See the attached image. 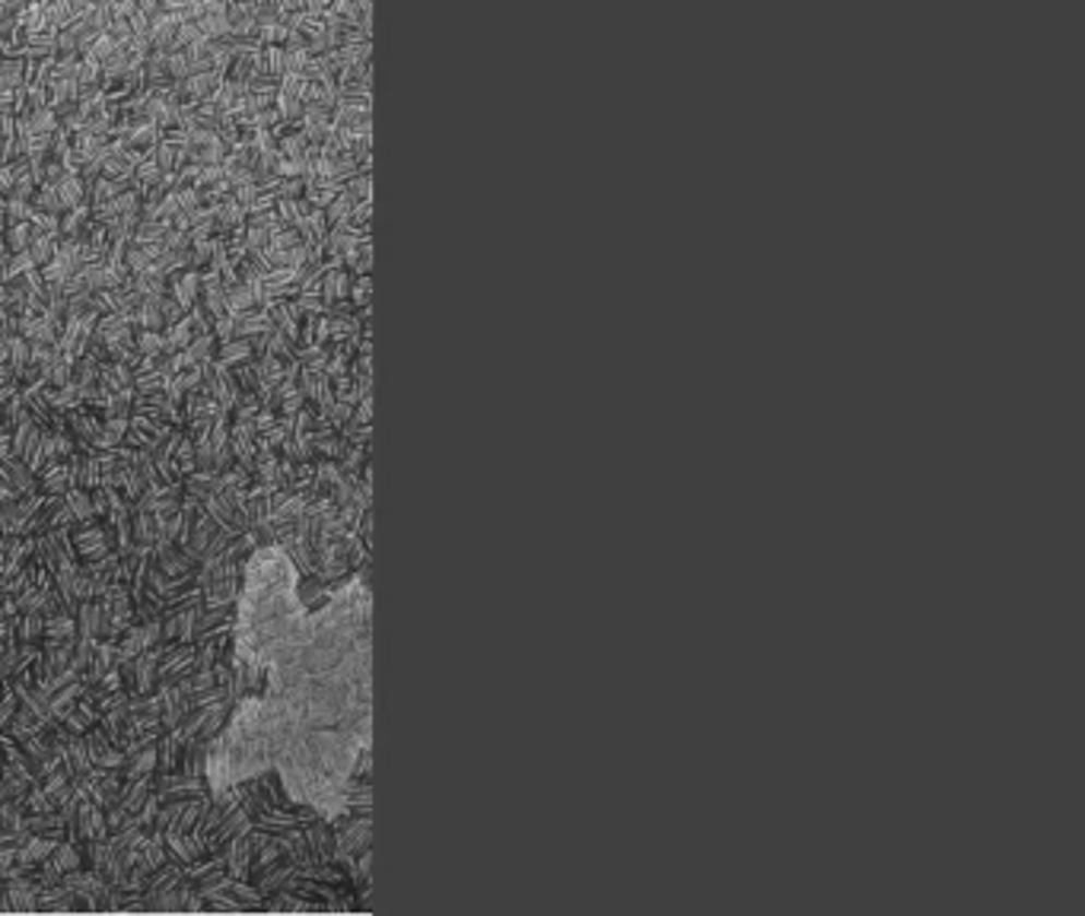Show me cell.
I'll return each mask as SVG.
<instances>
[{
    "label": "cell",
    "mask_w": 1085,
    "mask_h": 916,
    "mask_svg": "<svg viewBox=\"0 0 1085 916\" xmlns=\"http://www.w3.org/2000/svg\"><path fill=\"white\" fill-rule=\"evenodd\" d=\"M211 427H214L211 417H191L186 424V437H191V440H204V437H211Z\"/></svg>",
    "instance_id": "cell-25"
},
{
    "label": "cell",
    "mask_w": 1085,
    "mask_h": 916,
    "mask_svg": "<svg viewBox=\"0 0 1085 916\" xmlns=\"http://www.w3.org/2000/svg\"><path fill=\"white\" fill-rule=\"evenodd\" d=\"M156 811H159V799H156V793H151L147 796V802L141 806V811H138V824L151 834L153 831V824H156Z\"/></svg>",
    "instance_id": "cell-23"
},
{
    "label": "cell",
    "mask_w": 1085,
    "mask_h": 916,
    "mask_svg": "<svg viewBox=\"0 0 1085 916\" xmlns=\"http://www.w3.org/2000/svg\"><path fill=\"white\" fill-rule=\"evenodd\" d=\"M141 347H144V354H151V357H153V354L159 350V337H153V334H144V337H141Z\"/></svg>",
    "instance_id": "cell-30"
},
{
    "label": "cell",
    "mask_w": 1085,
    "mask_h": 916,
    "mask_svg": "<svg viewBox=\"0 0 1085 916\" xmlns=\"http://www.w3.org/2000/svg\"><path fill=\"white\" fill-rule=\"evenodd\" d=\"M96 643H99V640H80V637H76L74 659H71V665L76 668V675H83V671H86V665H90L93 653H96Z\"/></svg>",
    "instance_id": "cell-21"
},
{
    "label": "cell",
    "mask_w": 1085,
    "mask_h": 916,
    "mask_svg": "<svg viewBox=\"0 0 1085 916\" xmlns=\"http://www.w3.org/2000/svg\"><path fill=\"white\" fill-rule=\"evenodd\" d=\"M179 344H188V331L179 329V334L172 337V347H179Z\"/></svg>",
    "instance_id": "cell-33"
},
{
    "label": "cell",
    "mask_w": 1085,
    "mask_h": 916,
    "mask_svg": "<svg viewBox=\"0 0 1085 916\" xmlns=\"http://www.w3.org/2000/svg\"><path fill=\"white\" fill-rule=\"evenodd\" d=\"M249 350H252L249 344H233V347H226L224 354H220V357H224L220 367H242V360L249 357Z\"/></svg>",
    "instance_id": "cell-26"
},
{
    "label": "cell",
    "mask_w": 1085,
    "mask_h": 916,
    "mask_svg": "<svg viewBox=\"0 0 1085 916\" xmlns=\"http://www.w3.org/2000/svg\"><path fill=\"white\" fill-rule=\"evenodd\" d=\"M3 475H7V484L23 497V493H36L38 490V480H36V475L26 468V462L23 459H13V455H7L3 459Z\"/></svg>",
    "instance_id": "cell-6"
},
{
    "label": "cell",
    "mask_w": 1085,
    "mask_h": 916,
    "mask_svg": "<svg viewBox=\"0 0 1085 916\" xmlns=\"http://www.w3.org/2000/svg\"><path fill=\"white\" fill-rule=\"evenodd\" d=\"M10 455V430L7 427H0V462Z\"/></svg>",
    "instance_id": "cell-31"
},
{
    "label": "cell",
    "mask_w": 1085,
    "mask_h": 916,
    "mask_svg": "<svg viewBox=\"0 0 1085 916\" xmlns=\"http://www.w3.org/2000/svg\"><path fill=\"white\" fill-rule=\"evenodd\" d=\"M48 859H51V866H55L61 876H68V872H74V869H83V853H80V843L61 841L58 846H55V853H51Z\"/></svg>",
    "instance_id": "cell-10"
},
{
    "label": "cell",
    "mask_w": 1085,
    "mask_h": 916,
    "mask_svg": "<svg viewBox=\"0 0 1085 916\" xmlns=\"http://www.w3.org/2000/svg\"><path fill=\"white\" fill-rule=\"evenodd\" d=\"M3 891L13 904V911H38V884L29 876L3 881Z\"/></svg>",
    "instance_id": "cell-5"
},
{
    "label": "cell",
    "mask_w": 1085,
    "mask_h": 916,
    "mask_svg": "<svg viewBox=\"0 0 1085 916\" xmlns=\"http://www.w3.org/2000/svg\"><path fill=\"white\" fill-rule=\"evenodd\" d=\"M134 814H128L124 808L121 806H112V808H106V828H109V834H115V831H121L128 821H131Z\"/></svg>",
    "instance_id": "cell-27"
},
{
    "label": "cell",
    "mask_w": 1085,
    "mask_h": 916,
    "mask_svg": "<svg viewBox=\"0 0 1085 916\" xmlns=\"http://www.w3.org/2000/svg\"><path fill=\"white\" fill-rule=\"evenodd\" d=\"M115 646H118V662H131V659H138L141 653H144V637H141V623H131L118 640H115Z\"/></svg>",
    "instance_id": "cell-13"
},
{
    "label": "cell",
    "mask_w": 1085,
    "mask_h": 916,
    "mask_svg": "<svg viewBox=\"0 0 1085 916\" xmlns=\"http://www.w3.org/2000/svg\"><path fill=\"white\" fill-rule=\"evenodd\" d=\"M16 706H20V697L13 694V688H10V681H7V685L0 688V729H7V726L13 723Z\"/></svg>",
    "instance_id": "cell-18"
},
{
    "label": "cell",
    "mask_w": 1085,
    "mask_h": 916,
    "mask_svg": "<svg viewBox=\"0 0 1085 916\" xmlns=\"http://www.w3.org/2000/svg\"><path fill=\"white\" fill-rule=\"evenodd\" d=\"M71 538H74V550L76 560L83 563H93L99 557H106L109 550H115V535L112 528L103 522H90V525H71Z\"/></svg>",
    "instance_id": "cell-1"
},
{
    "label": "cell",
    "mask_w": 1085,
    "mask_h": 916,
    "mask_svg": "<svg viewBox=\"0 0 1085 916\" xmlns=\"http://www.w3.org/2000/svg\"><path fill=\"white\" fill-rule=\"evenodd\" d=\"M38 437H41V427H38L36 420H33V417L23 420L20 427L10 430V455H13V459H26V455L38 445Z\"/></svg>",
    "instance_id": "cell-7"
},
{
    "label": "cell",
    "mask_w": 1085,
    "mask_h": 916,
    "mask_svg": "<svg viewBox=\"0 0 1085 916\" xmlns=\"http://www.w3.org/2000/svg\"><path fill=\"white\" fill-rule=\"evenodd\" d=\"M76 379L74 382H80V385H93V382H99V367L93 364V360H83V364H76Z\"/></svg>",
    "instance_id": "cell-28"
},
{
    "label": "cell",
    "mask_w": 1085,
    "mask_h": 916,
    "mask_svg": "<svg viewBox=\"0 0 1085 916\" xmlns=\"http://www.w3.org/2000/svg\"><path fill=\"white\" fill-rule=\"evenodd\" d=\"M172 462H176V468H179V475L182 477L191 475V472H198V468H194V440H191V437H182V440H179L176 452H172Z\"/></svg>",
    "instance_id": "cell-17"
},
{
    "label": "cell",
    "mask_w": 1085,
    "mask_h": 916,
    "mask_svg": "<svg viewBox=\"0 0 1085 916\" xmlns=\"http://www.w3.org/2000/svg\"><path fill=\"white\" fill-rule=\"evenodd\" d=\"M214 455H217V449L211 445L207 437H204V440H194V468H198V472H214Z\"/></svg>",
    "instance_id": "cell-19"
},
{
    "label": "cell",
    "mask_w": 1085,
    "mask_h": 916,
    "mask_svg": "<svg viewBox=\"0 0 1085 916\" xmlns=\"http://www.w3.org/2000/svg\"><path fill=\"white\" fill-rule=\"evenodd\" d=\"M7 542L10 538H0V570H3V560H7Z\"/></svg>",
    "instance_id": "cell-34"
},
{
    "label": "cell",
    "mask_w": 1085,
    "mask_h": 916,
    "mask_svg": "<svg viewBox=\"0 0 1085 916\" xmlns=\"http://www.w3.org/2000/svg\"><path fill=\"white\" fill-rule=\"evenodd\" d=\"M71 586H74L76 602H90V598H96V583H93V576H90L83 567H80V570L74 573Z\"/></svg>",
    "instance_id": "cell-20"
},
{
    "label": "cell",
    "mask_w": 1085,
    "mask_h": 916,
    "mask_svg": "<svg viewBox=\"0 0 1085 916\" xmlns=\"http://www.w3.org/2000/svg\"><path fill=\"white\" fill-rule=\"evenodd\" d=\"M214 475H217V472H191V475L182 477V487H186L188 497L204 500V497L211 493V480H214Z\"/></svg>",
    "instance_id": "cell-16"
},
{
    "label": "cell",
    "mask_w": 1085,
    "mask_h": 916,
    "mask_svg": "<svg viewBox=\"0 0 1085 916\" xmlns=\"http://www.w3.org/2000/svg\"><path fill=\"white\" fill-rule=\"evenodd\" d=\"M124 764H128V754H124L118 745H109V748L99 754V761H96V768L103 770H124Z\"/></svg>",
    "instance_id": "cell-22"
},
{
    "label": "cell",
    "mask_w": 1085,
    "mask_h": 916,
    "mask_svg": "<svg viewBox=\"0 0 1085 916\" xmlns=\"http://www.w3.org/2000/svg\"><path fill=\"white\" fill-rule=\"evenodd\" d=\"M115 665H118V646H115V640H99L93 659H90L86 671H83L80 678H83L90 688H96V685L103 681V675H106L109 668H115Z\"/></svg>",
    "instance_id": "cell-3"
},
{
    "label": "cell",
    "mask_w": 1085,
    "mask_h": 916,
    "mask_svg": "<svg viewBox=\"0 0 1085 916\" xmlns=\"http://www.w3.org/2000/svg\"><path fill=\"white\" fill-rule=\"evenodd\" d=\"M45 637L61 643V640H71L76 637V618L68 615V611H58V615H48L45 618Z\"/></svg>",
    "instance_id": "cell-14"
},
{
    "label": "cell",
    "mask_w": 1085,
    "mask_h": 916,
    "mask_svg": "<svg viewBox=\"0 0 1085 916\" xmlns=\"http://www.w3.org/2000/svg\"><path fill=\"white\" fill-rule=\"evenodd\" d=\"M86 681L83 678H76V681H71V685H64V688H58L55 694L48 697V716L55 719V723H61L71 710H74V703L80 700V697L86 694Z\"/></svg>",
    "instance_id": "cell-4"
},
{
    "label": "cell",
    "mask_w": 1085,
    "mask_h": 916,
    "mask_svg": "<svg viewBox=\"0 0 1085 916\" xmlns=\"http://www.w3.org/2000/svg\"><path fill=\"white\" fill-rule=\"evenodd\" d=\"M188 354H191L194 360H211V347H207V341H198Z\"/></svg>",
    "instance_id": "cell-29"
},
{
    "label": "cell",
    "mask_w": 1085,
    "mask_h": 916,
    "mask_svg": "<svg viewBox=\"0 0 1085 916\" xmlns=\"http://www.w3.org/2000/svg\"><path fill=\"white\" fill-rule=\"evenodd\" d=\"M64 503H68V510L74 513L76 525H90V522H96L93 497H90L86 487H68V490H64Z\"/></svg>",
    "instance_id": "cell-9"
},
{
    "label": "cell",
    "mask_w": 1085,
    "mask_h": 916,
    "mask_svg": "<svg viewBox=\"0 0 1085 916\" xmlns=\"http://www.w3.org/2000/svg\"><path fill=\"white\" fill-rule=\"evenodd\" d=\"M131 538H134V548H153V545L159 542V535H156V522H153V513L131 515Z\"/></svg>",
    "instance_id": "cell-12"
},
{
    "label": "cell",
    "mask_w": 1085,
    "mask_h": 916,
    "mask_svg": "<svg viewBox=\"0 0 1085 916\" xmlns=\"http://www.w3.org/2000/svg\"><path fill=\"white\" fill-rule=\"evenodd\" d=\"M38 493L45 497H64V490L71 487V475H68V462L64 459H51L45 462V468L36 475Z\"/></svg>",
    "instance_id": "cell-2"
},
{
    "label": "cell",
    "mask_w": 1085,
    "mask_h": 916,
    "mask_svg": "<svg viewBox=\"0 0 1085 916\" xmlns=\"http://www.w3.org/2000/svg\"><path fill=\"white\" fill-rule=\"evenodd\" d=\"M153 793V773L151 776H138V780H128L124 783V789H121V799H118V806L124 808L128 814H138L141 811V806L147 802V796Z\"/></svg>",
    "instance_id": "cell-8"
},
{
    "label": "cell",
    "mask_w": 1085,
    "mask_h": 916,
    "mask_svg": "<svg viewBox=\"0 0 1085 916\" xmlns=\"http://www.w3.org/2000/svg\"><path fill=\"white\" fill-rule=\"evenodd\" d=\"M83 487H86V490L99 487V459H96V452H90V455L83 459Z\"/></svg>",
    "instance_id": "cell-24"
},
{
    "label": "cell",
    "mask_w": 1085,
    "mask_h": 916,
    "mask_svg": "<svg viewBox=\"0 0 1085 916\" xmlns=\"http://www.w3.org/2000/svg\"><path fill=\"white\" fill-rule=\"evenodd\" d=\"M41 637H45V615H41V611H26V615H20L16 640H20V643H41Z\"/></svg>",
    "instance_id": "cell-15"
},
{
    "label": "cell",
    "mask_w": 1085,
    "mask_h": 916,
    "mask_svg": "<svg viewBox=\"0 0 1085 916\" xmlns=\"http://www.w3.org/2000/svg\"><path fill=\"white\" fill-rule=\"evenodd\" d=\"M131 417H106L99 437L93 440V449H118L124 442V430H128Z\"/></svg>",
    "instance_id": "cell-11"
},
{
    "label": "cell",
    "mask_w": 1085,
    "mask_h": 916,
    "mask_svg": "<svg viewBox=\"0 0 1085 916\" xmlns=\"http://www.w3.org/2000/svg\"><path fill=\"white\" fill-rule=\"evenodd\" d=\"M10 382H13V372H10L7 367H0V389H3V385H10Z\"/></svg>",
    "instance_id": "cell-32"
}]
</instances>
